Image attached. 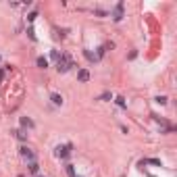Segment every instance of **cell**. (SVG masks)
<instances>
[{"label":"cell","instance_id":"6da1fadb","mask_svg":"<svg viewBox=\"0 0 177 177\" xmlns=\"http://www.w3.org/2000/svg\"><path fill=\"white\" fill-rule=\"evenodd\" d=\"M71 67H75V65H73V60H71V56H69V54L60 56V58H58V63H56V71H58V73H67Z\"/></svg>","mask_w":177,"mask_h":177},{"label":"cell","instance_id":"7a4b0ae2","mask_svg":"<svg viewBox=\"0 0 177 177\" xmlns=\"http://www.w3.org/2000/svg\"><path fill=\"white\" fill-rule=\"evenodd\" d=\"M111 17H113V21H117V23H119V21L125 17V4H123V2H117V6L113 8Z\"/></svg>","mask_w":177,"mask_h":177},{"label":"cell","instance_id":"3957f363","mask_svg":"<svg viewBox=\"0 0 177 177\" xmlns=\"http://www.w3.org/2000/svg\"><path fill=\"white\" fill-rule=\"evenodd\" d=\"M19 152H21V156H23L27 163H36V154H34V150H29L27 146H21Z\"/></svg>","mask_w":177,"mask_h":177},{"label":"cell","instance_id":"277c9868","mask_svg":"<svg viewBox=\"0 0 177 177\" xmlns=\"http://www.w3.org/2000/svg\"><path fill=\"white\" fill-rule=\"evenodd\" d=\"M54 154H56L58 158H69V154H71V146H69V144H67V146H56Z\"/></svg>","mask_w":177,"mask_h":177},{"label":"cell","instance_id":"5b68a950","mask_svg":"<svg viewBox=\"0 0 177 177\" xmlns=\"http://www.w3.org/2000/svg\"><path fill=\"white\" fill-rule=\"evenodd\" d=\"M77 79H79L81 84L90 81V71H88V69H79V71H77Z\"/></svg>","mask_w":177,"mask_h":177},{"label":"cell","instance_id":"8992f818","mask_svg":"<svg viewBox=\"0 0 177 177\" xmlns=\"http://www.w3.org/2000/svg\"><path fill=\"white\" fill-rule=\"evenodd\" d=\"M21 127L23 129H34V121L29 117H21Z\"/></svg>","mask_w":177,"mask_h":177},{"label":"cell","instance_id":"52a82bcc","mask_svg":"<svg viewBox=\"0 0 177 177\" xmlns=\"http://www.w3.org/2000/svg\"><path fill=\"white\" fill-rule=\"evenodd\" d=\"M50 100H52L56 106H60V104H63V96H60V94H50Z\"/></svg>","mask_w":177,"mask_h":177},{"label":"cell","instance_id":"ba28073f","mask_svg":"<svg viewBox=\"0 0 177 177\" xmlns=\"http://www.w3.org/2000/svg\"><path fill=\"white\" fill-rule=\"evenodd\" d=\"M36 63H38V67H40V69H46V67H48V58H44V56H38V60H36Z\"/></svg>","mask_w":177,"mask_h":177},{"label":"cell","instance_id":"9c48e42d","mask_svg":"<svg viewBox=\"0 0 177 177\" xmlns=\"http://www.w3.org/2000/svg\"><path fill=\"white\" fill-rule=\"evenodd\" d=\"M15 135H17V137H19V140H21V142H25V140H27V133L23 131V129H15Z\"/></svg>","mask_w":177,"mask_h":177},{"label":"cell","instance_id":"30bf717a","mask_svg":"<svg viewBox=\"0 0 177 177\" xmlns=\"http://www.w3.org/2000/svg\"><path fill=\"white\" fill-rule=\"evenodd\" d=\"M84 56H86V58H88L90 63H96V60H98V58H96V54H92V52H90V50H84Z\"/></svg>","mask_w":177,"mask_h":177},{"label":"cell","instance_id":"8fae6325","mask_svg":"<svg viewBox=\"0 0 177 177\" xmlns=\"http://www.w3.org/2000/svg\"><path fill=\"white\" fill-rule=\"evenodd\" d=\"M29 171H31L34 175H38V171H40V167H38V163H29Z\"/></svg>","mask_w":177,"mask_h":177},{"label":"cell","instance_id":"7c38bea8","mask_svg":"<svg viewBox=\"0 0 177 177\" xmlns=\"http://www.w3.org/2000/svg\"><path fill=\"white\" fill-rule=\"evenodd\" d=\"M65 169H67V173H69V177H75V175H77V173H75V167H73V165H67Z\"/></svg>","mask_w":177,"mask_h":177},{"label":"cell","instance_id":"4fadbf2b","mask_svg":"<svg viewBox=\"0 0 177 177\" xmlns=\"http://www.w3.org/2000/svg\"><path fill=\"white\" fill-rule=\"evenodd\" d=\"M94 15H96V17H106L108 13H106V10H102V8H96V10H94Z\"/></svg>","mask_w":177,"mask_h":177},{"label":"cell","instance_id":"5bb4252c","mask_svg":"<svg viewBox=\"0 0 177 177\" xmlns=\"http://www.w3.org/2000/svg\"><path fill=\"white\" fill-rule=\"evenodd\" d=\"M50 56H52V60H56V63H58V58H60L58 50H52V52H50Z\"/></svg>","mask_w":177,"mask_h":177},{"label":"cell","instance_id":"9a60e30c","mask_svg":"<svg viewBox=\"0 0 177 177\" xmlns=\"http://www.w3.org/2000/svg\"><path fill=\"white\" fill-rule=\"evenodd\" d=\"M111 98H113V94H111V92H104V94H102L98 100H111Z\"/></svg>","mask_w":177,"mask_h":177},{"label":"cell","instance_id":"2e32d148","mask_svg":"<svg viewBox=\"0 0 177 177\" xmlns=\"http://www.w3.org/2000/svg\"><path fill=\"white\" fill-rule=\"evenodd\" d=\"M117 104H119L121 108H125V98H121V96H119V98H117Z\"/></svg>","mask_w":177,"mask_h":177},{"label":"cell","instance_id":"e0dca14e","mask_svg":"<svg viewBox=\"0 0 177 177\" xmlns=\"http://www.w3.org/2000/svg\"><path fill=\"white\" fill-rule=\"evenodd\" d=\"M36 17H38V13H36V10H34V13H29V15H27V21H34V19H36Z\"/></svg>","mask_w":177,"mask_h":177},{"label":"cell","instance_id":"ac0fdd59","mask_svg":"<svg viewBox=\"0 0 177 177\" xmlns=\"http://www.w3.org/2000/svg\"><path fill=\"white\" fill-rule=\"evenodd\" d=\"M156 102H158V104H167V98H165V96H158Z\"/></svg>","mask_w":177,"mask_h":177},{"label":"cell","instance_id":"d6986e66","mask_svg":"<svg viewBox=\"0 0 177 177\" xmlns=\"http://www.w3.org/2000/svg\"><path fill=\"white\" fill-rule=\"evenodd\" d=\"M27 34H29V38H31V40H34V42H36V34H34V29H31V27H29V29H27Z\"/></svg>","mask_w":177,"mask_h":177},{"label":"cell","instance_id":"ffe728a7","mask_svg":"<svg viewBox=\"0 0 177 177\" xmlns=\"http://www.w3.org/2000/svg\"><path fill=\"white\" fill-rule=\"evenodd\" d=\"M2 79H4V71L0 69V84H2Z\"/></svg>","mask_w":177,"mask_h":177},{"label":"cell","instance_id":"44dd1931","mask_svg":"<svg viewBox=\"0 0 177 177\" xmlns=\"http://www.w3.org/2000/svg\"><path fill=\"white\" fill-rule=\"evenodd\" d=\"M75 177H81V175H75Z\"/></svg>","mask_w":177,"mask_h":177}]
</instances>
